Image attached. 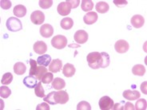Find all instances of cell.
<instances>
[{
	"instance_id": "obj_21",
	"label": "cell",
	"mask_w": 147,
	"mask_h": 110,
	"mask_svg": "<svg viewBox=\"0 0 147 110\" xmlns=\"http://www.w3.org/2000/svg\"><path fill=\"white\" fill-rule=\"evenodd\" d=\"M96 11H98L100 14H105L109 11L110 9V6L109 4L106 3V2H98L96 4L95 6Z\"/></svg>"
},
{
	"instance_id": "obj_30",
	"label": "cell",
	"mask_w": 147,
	"mask_h": 110,
	"mask_svg": "<svg viewBox=\"0 0 147 110\" xmlns=\"http://www.w3.org/2000/svg\"><path fill=\"white\" fill-rule=\"evenodd\" d=\"M11 94V90L7 86L0 87V96L2 98H7Z\"/></svg>"
},
{
	"instance_id": "obj_23",
	"label": "cell",
	"mask_w": 147,
	"mask_h": 110,
	"mask_svg": "<svg viewBox=\"0 0 147 110\" xmlns=\"http://www.w3.org/2000/svg\"><path fill=\"white\" fill-rule=\"evenodd\" d=\"M26 71V67L25 64L22 62L15 63L14 66V72L17 75H22Z\"/></svg>"
},
{
	"instance_id": "obj_6",
	"label": "cell",
	"mask_w": 147,
	"mask_h": 110,
	"mask_svg": "<svg viewBox=\"0 0 147 110\" xmlns=\"http://www.w3.org/2000/svg\"><path fill=\"white\" fill-rule=\"evenodd\" d=\"M30 20L35 25H41L44 22L45 15L40 11H35L30 15Z\"/></svg>"
},
{
	"instance_id": "obj_7",
	"label": "cell",
	"mask_w": 147,
	"mask_h": 110,
	"mask_svg": "<svg viewBox=\"0 0 147 110\" xmlns=\"http://www.w3.org/2000/svg\"><path fill=\"white\" fill-rule=\"evenodd\" d=\"M74 38L78 45L84 44L88 40V34L86 33V31L80 30L74 34Z\"/></svg>"
},
{
	"instance_id": "obj_11",
	"label": "cell",
	"mask_w": 147,
	"mask_h": 110,
	"mask_svg": "<svg viewBox=\"0 0 147 110\" xmlns=\"http://www.w3.org/2000/svg\"><path fill=\"white\" fill-rule=\"evenodd\" d=\"M40 34L42 37L48 38L54 34V28L50 24H43L40 27Z\"/></svg>"
},
{
	"instance_id": "obj_5",
	"label": "cell",
	"mask_w": 147,
	"mask_h": 110,
	"mask_svg": "<svg viewBox=\"0 0 147 110\" xmlns=\"http://www.w3.org/2000/svg\"><path fill=\"white\" fill-rule=\"evenodd\" d=\"M55 99L57 104H62L64 105L67 103L69 101V95L67 92L64 90H59L55 93Z\"/></svg>"
},
{
	"instance_id": "obj_3",
	"label": "cell",
	"mask_w": 147,
	"mask_h": 110,
	"mask_svg": "<svg viewBox=\"0 0 147 110\" xmlns=\"http://www.w3.org/2000/svg\"><path fill=\"white\" fill-rule=\"evenodd\" d=\"M51 45L53 47L58 50L64 49L67 46V38L63 35H56L52 38Z\"/></svg>"
},
{
	"instance_id": "obj_29",
	"label": "cell",
	"mask_w": 147,
	"mask_h": 110,
	"mask_svg": "<svg viewBox=\"0 0 147 110\" xmlns=\"http://www.w3.org/2000/svg\"><path fill=\"white\" fill-rule=\"evenodd\" d=\"M147 102L146 99H139L135 104V109L136 110H146L147 108Z\"/></svg>"
},
{
	"instance_id": "obj_40",
	"label": "cell",
	"mask_w": 147,
	"mask_h": 110,
	"mask_svg": "<svg viewBox=\"0 0 147 110\" xmlns=\"http://www.w3.org/2000/svg\"><path fill=\"white\" fill-rule=\"evenodd\" d=\"M114 3L115 4V6H117L118 7H123L126 6L128 4V2L127 1H125V0H122V1H120V0H114Z\"/></svg>"
},
{
	"instance_id": "obj_8",
	"label": "cell",
	"mask_w": 147,
	"mask_h": 110,
	"mask_svg": "<svg viewBox=\"0 0 147 110\" xmlns=\"http://www.w3.org/2000/svg\"><path fill=\"white\" fill-rule=\"evenodd\" d=\"M129 43L123 39H120L116 42V43L114 45V49L115 50L119 53V54H125L129 50Z\"/></svg>"
},
{
	"instance_id": "obj_26",
	"label": "cell",
	"mask_w": 147,
	"mask_h": 110,
	"mask_svg": "<svg viewBox=\"0 0 147 110\" xmlns=\"http://www.w3.org/2000/svg\"><path fill=\"white\" fill-rule=\"evenodd\" d=\"M47 73V69L45 67V66H39L37 67L36 73H35V75L34 77H36V78L38 80L41 81L42 80V77L44 76L45 73Z\"/></svg>"
},
{
	"instance_id": "obj_19",
	"label": "cell",
	"mask_w": 147,
	"mask_h": 110,
	"mask_svg": "<svg viewBox=\"0 0 147 110\" xmlns=\"http://www.w3.org/2000/svg\"><path fill=\"white\" fill-rule=\"evenodd\" d=\"M13 13L16 17L18 18H22L26 15V8L25 6L23 5H17L14 7L13 10Z\"/></svg>"
},
{
	"instance_id": "obj_43",
	"label": "cell",
	"mask_w": 147,
	"mask_h": 110,
	"mask_svg": "<svg viewBox=\"0 0 147 110\" xmlns=\"http://www.w3.org/2000/svg\"><path fill=\"white\" fill-rule=\"evenodd\" d=\"M69 47L70 48H78L80 47V45H75V44H70L69 45Z\"/></svg>"
},
{
	"instance_id": "obj_12",
	"label": "cell",
	"mask_w": 147,
	"mask_h": 110,
	"mask_svg": "<svg viewBox=\"0 0 147 110\" xmlns=\"http://www.w3.org/2000/svg\"><path fill=\"white\" fill-rule=\"evenodd\" d=\"M123 97L126 100L129 101H135L138 100L140 97L141 94L139 93V92L137 90H130V89H127L125 90L122 93Z\"/></svg>"
},
{
	"instance_id": "obj_25",
	"label": "cell",
	"mask_w": 147,
	"mask_h": 110,
	"mask_svg": "<svg viewBox=\"0 0 147 110\" xmlns=\"http://www.w3.org/2000/svg\"><path fill=\"white\" fill-rule=\"evenodd\" d=\"M81 7L82 11L85 12L92 11L93 7H94V3L90 0H83L81 3Z\"/></svg>"
},
{
	"instance_id": "obj_41",
	"label": "cell",
	"mask_w": 147,
	"mask_h": 110,
	"mask_svg": "<svg viewBox=\"0 0 147 110\" xmlns=\"http://www.w3.org/2000/svg\"><path fill=\"white\" fill-rule=\"evenodd\" d=\"M135 108L134 106V105L131 104L130 102H125L124 104V107H123V110H134Z\"/></svg>"
},
{
	"instance_id": "obj_1",
	"label": "cell",
	"mask_w": 147,
	"mask_h": 110,
	"mask_svg": "<svg viewBox=\"0 0 147 110\" xmlns=\"http://www.w3.org/2000/svg\"><path fill=\"white\" fill-rule=\"evenodd\" d=\"M88 66L93 70H98L102 68V57L99 52H91L86 57Z\"/></svg>"
},
{
	"instance_id": "obj_32",
	"label": "cell",
	"mask_w": 147,
	"mask_h": 110,
	"mask_svg": "<svg viewBox=\"0 0 147 110\" xmlns=\"http://www.w3.org/2000/svg\"><path fill=\"white\" fill-rule=\"evenodd\" d=\"M12 81H13V75L11 73H6L2 77L1 83L3 85H9L11 84Z\"/></svg>"
},
{
	"instance_id": "obj_27",
	"label": "cell",
	"mask_w": 147,
	"mask_h": 110,
	"mask_svg": "<svg viewBox=\"0 0 147 110\" xmlns=\"http://www.w3.org/2000/svg\"><path fill=\"white\" fill-rule=\"evenodd\" d=\"M34 93L38 97H45V91L42 85V82H38L34 88Z\"/></svg>"
},
{
	"instance_id": "obj_37",
	"label": "cell",
	"mask_w": 147,
	"mask_h": 110,
	"mask_svg": "<svg viewBox=\"0 0 147 110\" xmlns=\"http://www.w3.org/2000/svg\"><path fill=\"white\" fill-rule=\"evenodd\" d=\"M11 5L12 3L11 1H8V0H1L0 1V6L3 10H9L11 8Z\"/></svg>"
},
{
	"instance_id": "obj_17",
	"label": "cell",
	"mask_w": 147,
	"mask_h": 110,
	"mask_svg": "<svg viewBox=\"0 0 147 110\" xmlns=\"http://www.w3.org/2000/svg\"><path fill=\"white\" fill-rule=\"evenodd\" d=\"M36 77L34 76H32V75H30V76H27L24 79H23V84L25 85V86L29 89H34L35 88V86L38 84L37 82Z\"/></svg>"
},
{
	"instance_id": "obj_18",
	"label": "cell",
	"mask_w": 147,
	"mask_h": 110,
	"mask_svg": "<svg viewBox=\"0 0 147 110\" xmlns=\"http://www.w3.org/2000/svg\"><path fill=\"white\" fill-rule=\"evenodd\" d=\"M51 57L48 54H43L39 56L38 59H37V63L39 65V66H42L47 67L48 66L51 62Z\"/></svg>"
},
{
	"instance_id": "obj_31",
	"label": "cell",
	"mask_w": 147,
	"mask_h": 110,
	"mask_svg": "<svg viewBox=\"0 0 147 110\" xmlns=\"http://www.w3.org/2000/svg\"><path fill=\"white\" fill-rule=\"evenodd\" d=\"M102 54V69H105L109 66L110 63V59L109 54L106 53V52H102L101 53Z\"/></svg>"
},
{
	"instance_id": "obj_13",
	"label": "cell",
	"mask_w": 147,
	"mask_h": 110,
	"mask_svg": "<svg viewBox=\"0 0 147 110\" xmlns=\"http://www.w3.org/2000/svg\"><path fill=\"white\" fill-rule=\"evenodd\" d=\"M63 68V62L60 59H54L49 65V70L51 73H58Z\"/></svg>"
},
{
	"instance_id": "obj_15",
	"label": "cell",
	"mask_w": 147,
	"mask_h": 110,
	"mask_svg": "<svg viewBox=\"0 0 147 110\" xmlns=\"http://www.w3.org/2000/svg\"><path fill=\"white\" fill-rule=\"evenodd\" d=\"M97 20H98V14L96 12H94V11L88 12L83 17V21L87 25H92V24L95 23Z\"/></svg>"
},
{
	"instance_id": "obj_35",
	"label": "cell",
	"mask_w": 147,
	"mask_h": 110,
	"mask_svg": "<svg viewBox=\"0 0 147 110\" xmlns=\"http://www.w3.org/2000/svg\"><path fill=\"white\" fill-rule=\"evenodd\" d=\"M53 5L52 0H41L39 1V7L42 9H48L51 7Z\"/></svg>"
},
{
	"instance_id": "obj_14",
	"label": "cell",
	"mask_w": 147,
	"mask_h": 110,
	"mask_svg": "<svg viewBox=\"0 0 147 110\" xmlns=\"http://www.w3.org/2000/svg\"><path fill=\"white\" fill-rule=\"evenodd\" d=\"M131 25H132L134 28H141L144 26L145 23V19L144 18L140 15H135L133 16L130 20Z\"/></svg>"
},
{
	"instance_id": "obj_20",
	"label": "cell",
	"mask_w": 147,
	"mask_h": 110,
	"mask_svg": "<svg viewBox=\"0 0 147 110\" xmlns=\"http://www.w3.org/2000/svg\"><path fill=\"white\" fill-rule=\"evenodd\" d=\"M66 86V82L61 77H56L52 81V88L56 90H61Z\"/></svg>"
},
{
	"instance_id": "obj_4",
	"label": "cell",
	"mask_w": 147,
	"mask_h": 110,
	"mask_svg": "<svg viewBox=\"0 0 147 110\" xmlns=\"http://www.w3.org/2000/svg\"><path fill=\"white\" fill-rule=\"evenodd\" d=\"M99 108L102 110H110L113 109L114 107V101L110 98L108 96H104L102 97H101L99 100Z\"/></svg>"
},
{
	"instance_id": "obj_24",
	"label": "cell",
	"mask_w": 147,
	"mask_h": 110,
	"mask_svg": "<svg viewBox=\"0 0 147 110\" xmlns=\"http://www.w3.org/2000/svg\"><path fill=\"white\" fill-rule=\"evenodd\" d=\"M61 27L63 30H70L74 26V21L72 18H64L61 20L60 22Z\"/></svg>"
},
{
	"instance_id": "obj_9",
	"label": "cell",
	"mask_w": 147,
	"mask_h": 110,
	"mask_svg": "<svg viewBox=\"0 0 147 110\" xmlns=\"http://www.w3.org/2000/svg\"><path fill=\"white\" fill-rule=\"evenodd\" d=\"M57 11L59 15L62 16H67L71 11V7L66 2H62L57 7Z\"/></svg>"
},
{
	"instance_id": "obj_34",
	"label": "cell",
	"mask_w": 147,
	"mask_h": 110,
	"mask_svg": "<svg viewBox=\"0 0 147 110\" xmlns=\"http://www.w3.org/2000/svg\"><path fill=\"white\" fill-rule=\"evenodd\" d=\"M30 65V75H32V76H34L35 75V73H36L37 70V61L35 62L33 59H30L29 61Z\"/></svg>"
},
{
	"instance_id": "obj_10",
	"label": "cell",
	"mask_w": 147,
	"mask_h": 110,
	"mask_svg": "<svg viewBox=\"0 0 147 110\" xmlns=\"http://www.w3.org/2000/svg\"><path fill=\"white\" fill-rule=\"evenodd\" d=\"M33 49L38 54H44L47 50V46L43 41H38L34 44Z\"/></svg>"
},
{
	"instance_id": "obj_39",
	"label": "cell",
	"mask_w": 147,
	"mask_h": 110,
	"mask_svg": "<svg viewBox=\"0 0 147 110\" xmlns=\"http://www.w3.org/2000/svg\"><path fill=\"white\" fill-rule=\"evenodd\" d=\"M36 110H50V106L48 105L47 102L41 103V104L37 105Z\"/></svg>"
},
{
	"instance_id": "obj_2",
	"label": "cell",
	"mask_w": 147,
	"mask_h": 110,
	"mask_svg": "<svg viewBox=\"0 0 147 110\" xmlns=\"http://www.w3.org/2000/svg\"><path fill=\"white\" fill-rule=\"evenodd\" d=\"M6 26L8 30L11 32H17L22 29V24L18 18L15 17H11L8 18L6 22Z\"/></svg>"
},
{
	"instance_id": "obj_16",
	"label": "cell",
	"mask_w": 147,
	"mask_h": 110,
	"mask_svg": "<svg viewBox=\"0 0 147 110\" xmlns=\"http://www.w3.org/2000/svg\"><path fill=\"white\" fill-rule=\"evenodd\" d=\"M76 72V69L74 66V65L70 63H67L65 66H63V75L66 77H71L74 75V73Z\"/></svg>"
},
{
	"instance_id": "obj_33",
	"label": "cell",
	"mask_w": 147,
	"mask_h": 110,
	"mask_svg": "<svg viewBox=\"0 0 147 110\" xmlns=\"http://www.w3.org/2000/svg\"><path fill=\"white\" fill-rule=\"evenodd\" d=\"M53 79H54V76H53L52 73H45L44 76L42 77L41 81L43 84H50L51 81H53Z\"/></svg>"
},
{
	"instance_id": "obj_36",
	"label": "cell",
	"mask_w": 147,
	"mask_h": 110,
	"mask_svg": "<svg viewBox=\"0 0 147 110\" xmlns=\"http://www.w3.org/2000/svg\"><path fill=\"white\" fill-rule=\"evenodd\" d=\"M78 110H90L91 109V106L88 102L86 101H81L77 105Z\"/></svg>"
},
{
	"instance_id": "obj_22",
	"label": "cell",
	"mask_w": 147,
	"mask_h": 110,
	"mask_svg": "<svg viewBox=\"0 0 147 110\" xmlns=\"http://www.w3.org/2000/svg\"><path fill=\"white\" fill-rule=\"evenodd\" d=\"M132 73L135 76H140L142 77L146 73V67L143 65H135L133 67Z\"/></svg>"
},
{
	"instance_id": "obj_42",
	"label": "cell",
	"mask_w": 147,
	"mask_h": 110,
	"mask_svg": "<svg viewBox=\"0 0 147 110\" xmlns=\"http://www.w3.org/2000/svg\"><path fill=\"white\" fill-rule=\"evenodd\" d=\"M146 85H147L146 81H144V82L142 83V85H141V87H140V88H141V90H142V92L144 94H147Z\"/></svg>"
},
{
	"instance_id": "obj_38",
	"label": "cell",
	"mask_w": 147,
	"mask_h": 110,
	"mask_svg": "<svg viewBox=\"0 0 147 110\" xmlns=\"http://www.w3.org/2000/svg\"><path fill=\"white\" fill-rule=\"evenodd\" d=\"M66 3L70 5L71 9H74V8H77L79 6L80 1L79 0H67Z\"/></svg>"
},
{
	"instance_id": "obj_28",
	"label": "cell",
	"mask_w": 147,
	"mask_h": 110,
	"mask_svg": "<svg viewBox=\"0 0 147 110\" xmlns=\"http://www.w3.org/2000/svg\"><path fill=\"white\" fill-rule=\"evenodd\" d=\"M55 92H51L47 96H46L45 97H43V101H44L45 102L48 103L50 105H57V102L55 101Z\"/></svg>"
}]
</instances>
